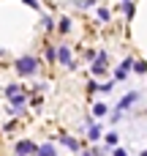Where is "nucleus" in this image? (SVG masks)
<instances>
[{"mask_svg":"<svg viewBox=\"0 0 147 156\" xmlns=\"http://www.w3.org/2000/svg\"><path fill=\"white\" fill-rule=\"evenodd\" d=\"M41 22H44V30H55V19H52L49 14H44V19H41Z\"/></svg>","mask_w":147,"mask_h":156,"instance_id":"obj_11","label":"nucleus"},{"mask_svg":"<svg viewBox=\"0 0 147 156\" xmlns=\"http://www.w3.org/2000/svg\"><path fill=\"white\" fill-rule=\"evenodd\" d=\"M106 145H117V134H115V132L106 134Z\"/></svg>","mask_w":147,"mask_h":156,"instance_id":"obj_17","label":"nucleus"},{"mask_svg":"<svg viewBox=\"0 0 147 156\" xmlns=\"http://www.w3.org/2000/svg\"><path fill=\"white\" fill-rule=\"evenodd\" d=\"M112 88H115V82H112V80H109V82H106V85H98V90H101V93H109V90H112Z\"/></svg>","mask_w":147,"mask_h":156,"instance_id":"obj_16","label":"nucleus"},{"mask_svg":"<svg viewBox=\"0 0 147 156\" xmlns=\"http://www.w3.org/2000/svg\"><path fill=\"white\" fill-rule=\"evenodd\" d=\"M93 3H95V0H76V5H79V8H87V5H93Z\"/></svg>","mask_w":147,"mask_h":156,"instance_id":"obj_19","label":"nucleus"},{"mask_svg":"<svg viewBox=\"0 0 147 156\" xmlns=\"http://www.w3.org/2000/svg\"><path fill=\"white\" fill-rule=\"evenodd\" d=\"M87 140H101V126L98 123H87Z\"/></svg>","mask_w":147,"mask_h":156,"instance_id":"obj_6","label":"nucleus"},{"mask_svg":"<svg viewBox=\"0 0 147 156\" xmlns=\"http://www.w3.org/2000/svg\"><path fill=\"white\" fill-rule=\"evenodd\" d=\"M95 90H98V82L90 80V82H87V93H95Z\"/></svg>","mask_w":147,"mask_h":156,"instance_id":"obj_18","label":"nucleus"},{"mask_svg":"<svg viewBox=\"0 0 147 156\" xmlns=\"http://www.w3.org/2000/svg\"><path fill=\"white\" fill-rule=\"evenodd\" d=\"M60 143H63L68 151H79V143H76L74 137H68V134H60Z\"/></svg>","mask_w":147,"mask_h":156,"instance_id":"obj_7","label":"nucleus"},{"mask_svg":"<svg viewBox=\"0 0 147 156\" xmlns=\"http://www.w3.org/2000/svg\"><path fill=\"white\" fill-rule=\"evenodd\" d=\"M35 148H38L35 143H30V140H19L14 151H16V156H30V154H35Z\"/></svg>","mask_w":147,"mask_h":156,"instance_id":"obj_4","label":"nucleus"},{"mask_svg":"<svg viewBox=\"0 0 147 156\" xmlns=\"http://www.w3.org/2000/svg\"><path fill=\"white\" fill-rule=\"evenodd\" d=\"M142 156H147V151H142Z\"/></svg>","mask_w":147,"mask_h":156,"instance_id":"obj_22","label":"nucleus"},{"mask_svg":"<svg viewBox=\"0 0 147 156\" xmlns=\"http://www.w3.org/2000/svg\"><path fill=\"white\" fill-rule=\"evenodd\" d=\"M125 74H128V69H123V66H120V69L115 71V80H125Z\"/></svg>","mask_w":147,"mask_h":156,"instance_id":"obj_15","label":"nucleus"},{"mask_svg":"<svg viewBox=\"0 0 147 156\" xmlns=\"http://www.w3.org/2000/svg\"><path fill=\"white\" fill-rule=\"evenodd\" d=\"M98 19L106 22V19H109V8H98Z\"/></svg>","mask_w":147,"mask_h":156,"instance_id":"obj_14","label":"nucleus"},{"mask_svg":"<svg viewBox=\"0 0 147 156\" xmlns=\"http://www.w3.org/2000/svg\"><path fill=\"white\" fill-rule=\"evenodd\" d=\"M57 30H60V33H68V30H71V19H68V16H63V19L57 22Z\"/></svg>","mask_w":147,"mask_h":156,"instance_id":"obj_9","label":"nucleus"},{"mask_svg":"<svg viewBox=\"0 0 147 156\" xmlns=\"http://www.w3.org/2000/svg\"><path fill=\"white\" fill-rule=\"evenodd\" d=\"M25 5H30V8H38V0H25Z\"/></svg>","mask_w":147,"mask_h":156,"instance_id":"obj_21","label":"nucleus"},{"mask_svg":"<svg viewBox=\"0 0 147 156\" xmlns=\"http://www.w3.org/2000/svg\"><path fill=\"white\" fill-rule=\"evenodd\" d=\"M112 156H128V154H125L123 148H115V151H112Z\"/></svg>","mask_w":147,"mask_h":156,"instance_id":"obj_20","label":"nucleus"},{"mask_svg":"<svg viewBox=\"0 0 147 156\" xmlns=\"http://www.w3.org/2000/svg\"><path fill=\"white\" fill-rule=\"evenodd\" d=\"M136 99H139V93H136V90H131V93H125V96L120 99V104H117V112H125V110H128V107H131V104H134Z\"/></svg>","mask_w":147,"mask_h":156,"instance_id":"obj_5","label":"nucleus"},{"mask_svg":"<svg viewBox=\"0 0 147 156\" xmlns=\"http://www.w3.org/2000/svg\"><path fill=\"white\" fill-rule=\"evenodd\" d=\"M134 71H136V74H147V63L136 60V63H134Z\"/></svg>","mask_w":147,"mask_h":156,"instance_id":"obj_12","label":"nucleus"},{"mask_svg":"<svg viewBox=\"0 0 147 156\" xmlns=\"http://www.w3.org/2000/svg\"><path fill=\"white\" fill-rule=\"evenodd\" d=\"M106 112H109V107H106V104H95V107H93V115H95V118H104Z\"/></svg>","mask_w":147,"mask_h":156,"instance_id":"obj_10","label":"nucleus"},{"mask_svg":"<svg viewBox=\"0 0 147 156\" xmlns=\"http://www.w3.org/2000/svg\"><path fill=\"white\" fill-rule=\"evenodd\" d=\"M19 90H22L19 85H8V88H5V99H8V96H14V93H19Z\"/></svg>","mask_w":147,"mask_h":156,"instance_id":"obj_13","label":"nucleus"},{"mask_svg":"<svg viewBox=\"0 0 147 156\" xmlns=\"http://www.w3.org/2000/svg\"><path fill=\"white\" fill-rule=\"evenodd\" d=\"M14 69H16L19 77H33V74L38 71V58H33V55H22V58L14 63Z\"/></svg>","mask_w":147,"mask_h":156,"instance_id":"obj_1","label":"nucleus"},{"mask_svg":"<svg viewBox=\"0 0 147 156\" xmlns=\"http://www.w3.org/2000/svg\"><path fill=\"white\" fill-rule=\"evenodd\" d=\"M33 156H57V154H55V148H52L49 143H44V145L35 148V154H33Z\"/></svg>","mask_w":147,"mask_h":156,"instance_id":"obj_8","label":"nucleus"},{"mask_svg":"<svg viewBox=\"0 0 147 156\" xmlns=\"http://www.w3.org/2000/svg\"><path fill=\"white\" fill-rule=\"evenodd\" d=\"M57 60H60V66H65V69H76V66H74V55H71V49H68L65 44L57 49Z\"/></svg>","mask_w":147,"mask_h":156,"instance_id":"obj_2","label":"nucleus"},{"mask_svg":"<svg viewBox=\"0 0 147 156\" xmlns=\"http://www.w3.org/2000/svg\"><path fill=\"white\" fill-rule=\"evenodd\" d=\"M90 71H93L95 77H101V74H106V55H104V52H98V55H95V60H93V66H90Z\"/></svg>","mask_w":147,"mask_h":156,"instance_id":"obj_3","label":"nucleus"}]
</instances>
